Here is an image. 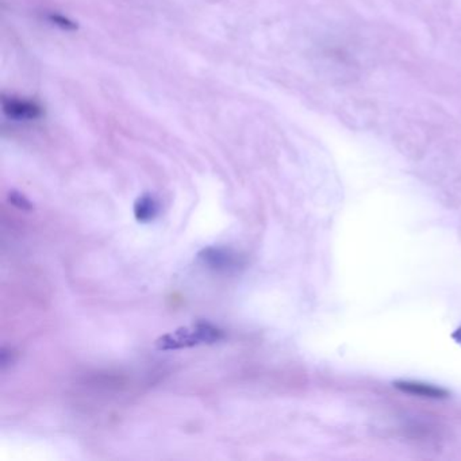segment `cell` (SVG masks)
<instances>
[{
    "label": "cell",
    "mask_w": 461,
    "mask_h": 461,
    "mask_svg": "<svg viewBox=\"0 0 461 461\" xmlns=\"http://www.w3.org/2000/svg\"><path fill=\"white\" fill-rule=\"evenodd\" d=\"M223 338V332L207 322H199L196 325L180 327L175 332L161 336L156 341L159 351H178L193 348L200 344H214Z\"/></svg>",
    "instance_id": "6da1fadb"
},
{
    "label": "cell",
    "mask_w": 461,
    "mask_h": 461,
    "mask_svg": "<svg viewBox=\"0 0 461 461\" xmlns=\"http://www.w3.org/2000/svg\"><path fill=\"white\" fill-rule=\"evenodd\" d=\"M197 259L204 266L215 271H231V269H237L242 264L241 257L230 249L215 248V247L203 249L197 254Z\"/></svg>",
    "instance_id": "7a4b0ae2"
},
{
    "label": "cell",
    "mask_w": 461,
    "mask_h": 461,
    "mask_svg": "<svg viewBox=\"0 0 461 461\" xmlns=\"http://www.w3.org/2000/svg\"><path fill=\"white\" fill-rule=\"evenodd\" d=\"M1 108L6 117L14 121H36L42 115V108L36 102L14 96H3Z\"/></svg>",
    "instance_id": "3957f363"
},
{
    "label": "cell",
    "mask_w": 461,
    "mask_h": 461,
    "mask_svg": "<svg viewBox=\"0 0 461 461\" xmlns=\"http://www.w3.org/2000/svg\"><path fill=\"white\" fill-rule=\"evenodd\" d=\"M160 214V203L157 197L149 193L142 194L134 203V216L141 223L155 221Z\"/></svg>",
    "instance_id": "277c9868"
},
{
    "label": "cell",
    "mask_w": 461,
    "mask_h": 461,
    "mask_svg": "<svg viewBox=\"0 0 461 461\" xmlns=\"http://www.w3.org/2000/svg\"><path fill=\"white\" fill-rule=\"evenodd\" d=\"M396 389L408 392V394L425 396V398H443V396H446V392L441 390V389L427 386V384H421V383H411V382L396 383Z\"/></svg>",
    "instance_id": "5b68a950"
},
{
    "label": "cell",
    "mask_w": 461,
    "mask_h": 461,
    "mask_svg": "<svg viewBox=\"0 0 461 461\" xmlns=\"http://www.w3.org/2000/svg\"><path fill=\"white\" fill-rule=\"evenodd\" d=\"M8 200L11 204H14L15 207H18L19 210H23V212H32L34 209L33 203L18 191H10Z\"/></svg>",
    "instance_id": "8992f818"
},
{
    "label": "cell",
    "mask_w": 461,
    "mask_h": 461,
    "mask_svg": "<svg viewBox=\"0 0 461 461\" xmlns=\"http://www.w3.org/2000/svg\"><path fill=\"white\" fill-rule=\"evenodd\" d=\"M46 19H48L51 23H53V25L58 26V27H61V29H64V30H76V29H77V26H76V23H74L73 20L67 18V17H64V15H61V14H57V13H51V14H48V15H46Z\"/></svg>",
    "instance_id": "52a82bcc"
}]
</instances>
